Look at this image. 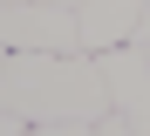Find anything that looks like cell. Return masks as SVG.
<instances>
[{"mask_svg":"<svg viewBox=\"0 0 150 136\" xmlns=\"http://www.w3.org/2000/svg\"><path fill=\"white\" fill-rule=\"evenodd\" d=\"M0 109H14L21 123H96L116 102L96 54H7Z\"/></svg>","mask_w":150,"mask_h":136,"instance_id":"cell-1","label":"cell"},{"mask_svg":"<svg viewBox=\"0 0 150 136\" xmlns=\"http://www.w3.org/2000/svg\"><path fill=\"white\" fill-rule=\"evenodd\" d=\"M0 48L7 54H89L75 7H48V0H14V7H0Z\"/></svg>","mask_w":150,"mask_h":136,"instance_id":"cell-2","label":"cell"},{"mask_svg":"<svg viewBox=\"0 0 150 136\" xmlns=\"http://www.w3.org/2000/svg\"><path fill=\"white\" fill-rule=\"evenodd\" d=\"M103 82H109V102L116 116L130 123L137 136H150V61H143V41H123V48H103Z\"/></svg>","mask_w":150,"mask_h":136,"instance_id":"cell-3","label":"cell"},{"mask_svg":"<svg viewBox=\"0 0 150 136\" xmlns=\"http://www.w3.org/2000/svg\"><path fill=\"white\" fill-rule=\"evenodd\" d=\"M75 20H82V48L103 54V48L137 41V27H143V0H82Z\"/></svg>","mask_w":150,"mask_h":136,"instance_id":"cell-4","label":"cell"},{"mask_svg":"<svg viewBox=\"0 0 150 136\" xmlns=\"http://www.w3.org/2000/svg\"><path fill=\"white\" fill-rule=\"evenodd\" d=\"M28 136H96V123H28Z\"/></svg>","mask_w":150,"mask_h":136,"instance_id":"cell-5","label":"cell"},{"mask_svg":"<svg viewBox=\"0 0 150 136\" xmlns=\"http://www.w3.org/2000/svg\"><path fill=\"white\" fill-rule=\"evenodd\" d=\"M96 136H137V129H130V123H123L116 109H109V116H96Z\"/></svg>","mask_w":150,"mask_h":136,"instance_id":"cell-6","label":"cell"},{"mask_svg":"<svg viewBox=\"0 0 150 136\" xmlns=\"http://www.w3.org/2000/svg\"><path fill=\"white\" fill-rule=\"evenodd\" d=\"M0 136H28V123H21L14 109H0Z\"/></svg>","mask_w":150,"mask_h":136,"instance_id":"cell-7","label":"cell"},{"mask_svg":"<svg viewBox=\"0 0 150 136\" xmlns=\"http://www.w3.org/2000/svg\"><path fill=\"white\" fill-rule=\"evenodd\" d=\"M137 41H143V48H150V0H143V27H137Z\"/></svg>","mask_w":150,"mask_h":136,"instance_id":"cell-8","label":"cell"},{"mask_svg":"<svg viewBox=\"0 0 150 136\" xmlns=\"http://www.w3.org/2000/svg\"><path fill=\"white\" fill-rule=\"evenodd\" d=\"M48 7H82V0H48Z\"/></svg>","mask_w":150,"mask_h":136,"instance_id":"cell-9","label":"cell"},{"mask_svg":"<svg viewBox=\"0 0 150 136\" xmlns=\"http://www.w3.org/2000/svg\"><path fill=\"white\" fill-rule=\"evenodd\" d=\"M0 75H7V48H0Z\"/></svg>","mask_w":150,"mask_h":136,"instance_id":"cell-10","label":"cell"},{"mask_svg":"<svg viewBox=\"0 0 150 136\" xmlns=\"http://www.w3.org/2000/svg\"><path fill=\"white\" fill-rule=\"evenodd\" d=\"M0 7H14V0H0Z\"/></svg>","mask_w":150,"mask_h":136,"instance_id":"cell-11","label":"cell"},{"mask_svg":"<svg viewBox=\"0 0 150 136\" xmlns=\"http://www.w3.org/2000/svg\"><path fill=\"white\" fill-rule=\"evenodd\" d=\"M143 61H150V48H143Z\"/></svg>","mask_w":150,"mask_h":136,"instance_id":"cell-12","label":"cell"}]
</instances>
